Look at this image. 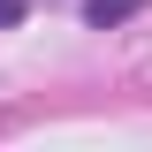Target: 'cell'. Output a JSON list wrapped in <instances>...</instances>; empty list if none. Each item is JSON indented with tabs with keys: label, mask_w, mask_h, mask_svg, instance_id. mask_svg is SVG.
<instances>
[{
	"label": "cell",
	"mask_w": 152,
	"mask_h": 152,
	"mask_svg": "<svg viewBox=\"0 0 152 152\" xmlns=\"http://www.w3.org/2000/svg\"><path fill=\"white\" fill-rule=\"evenodd\" d=\"M137 8H145V0H91V8H84V15H91L99 31H107V23H122V15H137Z\"/></svg>",
	"instance_id": "obj_1"
},
{
	"label": "cell",
	"mask_w": 152,
	"mask_h": 152,
	"mask_svg": "<svg viewBox=\"0 0 152 152\" xmlns=\"http://www.w3.org/2000/svg\"><path fill=\"white\" fill-rule=\"evenodd\" d=\"M23 8H31V0H0V23H23Z\"/></svg>",
	"instance_id": "obj_2"
}]
</instances>
